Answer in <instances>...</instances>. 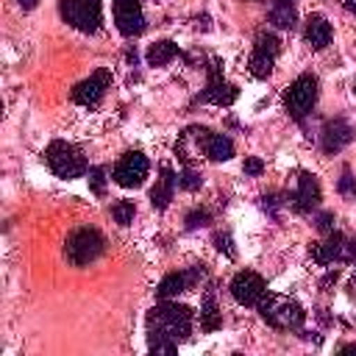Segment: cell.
<instances>
[{"label": "cell", "instance_id": "cell-1", "mask_svg": "<svg viewBox=\"0 0 356 356\" xmlns=\"http://www.w3.org/2000/svg\"><path fill=\"white\" fill-rule=\"evenodd\" d=\"M192 331V309L181 303H159L147 312V348L156 356H172Z\"/></svg>", "mask_w": 356, "mask_h": 356}, {"label": "cell", "instance_id": "cell-2", "mask_svg": "<svg viewBox=\"0 0 356 356\" xmlns=\"http://www.w3.org/2000/svg\"><path fill=\"white\" fill-rule=\"evenodd\" d=\"M259 314L267 325L278 328V331H292V328H300L303 320H306V312L298 300L286 298V295H264L259 300Z\"/></svg>", "mask_w": 356, "mask_h": 356}, {"label": "cell", "instance_id": "cell-3", "mask_svg": "<svg viewBox=\"0 0 356 356\" xmlns=\"http://www.w3.org/2000/svg\"><path fill=\"white\" fill-rule=\"evenodd\" d=\"M106 250V239L97 228H75L64 242V256L72 267H86L100 259Z\"/></svg>", "mask_w": 356, "mask_h": 356}, {"label": "cell", "instance_id": "cell-4", "mask_svg": "<svg viewBox=\"0 0 356 356\" xmlns=\"http://www.w3.org/2000/svg\"><path fill=\"white\" fill-rule=\"evenodd\" d=\"M44 161H47V167H50L58 178H67V181H70V178H81L83 172H89L83 153H81L78 147H72L70 142H61V139H56V142L47 145Z\"/></svg>", "mask_w": 356, "mask_h": 356}, {"label": "cell", "instance_id": "cell-5", "mask_svg": "<svg viewBox=\"0 0 356 356\" xmlns=\"http://www.w3.org/2000/svg\"><path fill=\"white\" fill-rule=\"evenodd\" d=\"M58 11H61L64 22L81 33H95L100 28V19H103L100 0H61Z\"/></svg>", "mask_w": 356, "mask_h": 356}, {"label": "cell", "instance_id": "cell-6", "mask_svg": "<svg viewBox=\"0 0 356 356\" xmlns=\"http://www.w3.org/2000/svg\"><path fill=\"white\" fill-rule=\"evenodd\" d=\"M314 103H317V78L309 72L298 75L289 83V89L284 92V106H286L289 117H295V120H303L314 108Z\"/></svg>", "mask_w": 356, "mask_h": 356}, {"label": "cell", "instance_id": "cell-7", "mask_svg": "<svg viewBox=\"0 0 356 356\" xmlns=\"http://www.w3.org/2000/svg\"><path fill=\"white\" fill-rule=\"evenodd\" d=\"M278 50H281L278 36L270 33V31H259L256 33L253 53H250V61H248L250 75L253 78H270L273 75V67H275V58H278Z\"/></svg>", "mask_w": 356, "mask_h": 356}, {"label": "cell", "instance_id": "cell-8", "mask_svg": "<svg viewBox=\"0 0 356 356\" xmlns=\"http://www.w3.org/2000/svg\"><path fill=\"white\" fill-rule=\"evenodd\" d=\"M309 253H312V259L317 261V264H331V261H356V242L350 239V236H345V234H337V231H331L328 234V239L325 242H314L312 248H309Z\"/></svg>", "mask_w": 356, "mask_h": 356}, {"label": "cell", "instance_id": "cell-9", "mask_svg": "<svg viewBox=\"0 0 356 356\" xmlns=\"http://www.w3.org/2000/svg\"><path fill=\"white\" fill-rule=\"evenodd\" d=\"M147 170H150L147 156L139 153V150H128V153L120 156V161L114 164V172H111V175H114V181H117L120 186H125V189H136V186L145 184Z\"/></svg>", "mask_w": 356, "mask_h": 356}, {"label": "cell", "instance_id": "cell-10", "mask_svg": "<svg viewBox=\"0 0 356 356\" xmlns=\"http://www.w3.org/2000/svg\"><path fill=\"white\" fill-rule=\"evenodd\" d=\"M209 139H211V131L209 128H200V125H189L184 134H178L175 156L184 161V167H192L200 156H206Z\"/></svg>", "mask_w": 356, "mask_h": 356}, {"label": "cell", "instance_id": "cell-11", "mask_svg": "<svg viewBox=\"0 0 356 356\" xmlns=\"http://www.w3.org/2000/svg\"><path fill=\"white\" fill-rule=\"evenodd\" d=\"M231 295L236 303L242 306H259V300L267 295V284L259 273L253 270H242L231 278Z\"/></svg>", "mask_w": 356, "mask_h": 356}, {"label": "cell", "instance_id": "cell-12", "mask_svg": "<svg viewBox=\"0 0 356 356\" xmlns=\"http://www.w3.org/2000/svg\"><path fill=\"white\" fill-rule=\"evenodd\" d=\"M108 83H111V72L103 67V70L92 72L89 78H83L81 83L72 86V100H75L78 106H97L100 97L106 95Z\"/></svg>", "mask_w": 356, "mask_h": 356}, {"label": "cell", "instance_id": "cell-13", "mask_svg": "<svg viewBox=\"0 0 356 356\" xmlns=\"http://www.w3.org/2000/svg\"><path fill=\"white\" fill-rule=\"evenodd\" d=\"M114 22L122 36H139L145 31V14L139 0H114Z\"/></svg>", "mask_w": 356, "mask_h": 356}, {"label": "cell", "instance_id": "cell-14", "mask_svg": "<svg viewBox=\"0 0 356 356\" xmlns=\"http://www.w3.org/2000/svg\"><path fill=\"white\" fill-rule=\"evenodd\" d=\"M239 89L234 83H225L222 75H220V61H211L209 67V83H206V92L197 97L203 103H217V106H231L236 100Z\"/></svg>", "mask_w": 356, "mask_h": 356}, {"label": "cell", "instance_id": "cell-15", "mask_svg": "<svg viewBox=\"0 0 356 356\" xmlns=\"http://www.w3.org/2000/svg\"><path fill=\"white\" fill-rule=\"evenodd\" d=\"M289 203H292V209L298 214H306L320 203V184H317V178L312 172H300L298 175V184H295V192H292Z\"/></svg>", "mask_w": 356, "mask_h": 356}, {"label": "cell", "instance_id": "cell-16", "mask_svg": "<svg viewBox=\"0 0 356 356\" xmlns=\"http://www.w3.org/2000/svg\"><path fill=\"white\" fill-rule=\"evenodd\" d=\"M200 278H203V267H200V264L192 267V270H186V273H170V275L161 278L156 295L164 298V300H170V298L181 295V292H186V289H189L195 281H200Z\"/></svg>", "mask_w": 356, "mask_h": 356}, {"label": "cell", "instance_id": "cell-17", "mask_svg": "<svg viewBox=\"0 0 356 356\" xmlns=\"http://www.w3.org/2000/svg\"><path fill=\"white\" fill-rule=\"evenodd\" d=\"M350 139H353V128L345 122V120H331V122H325V128H323V150L325 153H339L345 145H350Z\"/></svg>", "mask_w": 356, "mask_h": 356}, {"label": "cell", "instance_id": "cell-18", "mask_svg": "<svg viewBox=\"0 0 356 356\" xmlns=\"http://www.w3.org/2000/svg\"><path fill=\"white\" fill-rule=\"evenodd\" d=\"M175 184H178V175H175L170 167H161V172H159V178H156V186L150 189V203H153V209H167V206H170Z\"/></svg>", "mask_w": 356, "mask_h": 356}, {"label": "cell", "instance_id": "cell-19", "mask_svg": "<svg viewBox=\"0 0 356 356\" xmlns=\"http://www.w3.org/2000/svg\"><path fill=\"white\" fill-rule=\"evenodd\" d=\"M303 36H306V42H309L314 50H323V47L331 42V25H328V19L320 17V14L309 17V19H306V28H303Z\"/></svg>", "mask_w": 356, "mask_h": 356}, {"label": "cell", "instance_id": "cell-20", "mask_svg": "<svg viewBox=\"0 0 356 356\" xmlns=\"http://www.w3.org/2000/svg\"><path fill=\"white\" fill-rule=\"evenodd\" d=\"M220 325H222V314H220V309H217L214 292L209 289L206 298H203V303H200V328H203L206 334H211V331H217Z\"/></svg>", "mask_w": 356, "mask_h": 356}, {"label": "cell", "instance_id": "cell-21", "mask_svg": "<svg viewBox=\"0 0 356 356\" xmlns=\"http://www.w3.org/2000/svg\"><path fill=\"white\" fill-rule=\"evenodd\" d=\"M295 19H298L295 0H273V6H270V22L275 28H292Z\"/></svg>", "mask_w": 356, "mask_h": 356}, {"label": "cell", "instance_id": "cell-22", "mask_svg": "<svg viewBox=\"0 0 356 356\" xmlns=\"http://www.w3.org/2000/svg\"><path fill=\"white\" fill-rule=\"evenodd\" d=\"M175 56H178V44L170 42V39H161V42H153V44H150V50H147V64H150V67H164V64H170Z\"/></svg>", "mask_w": 356, "mask_h": 356}, {"label": "cell", "instance_id": "cell-23", "mask_svg": "<svg viewBox=\"0 0 356 356\" xmlns=\"http://www.w3.org/2000/svg\"><path fill=\"white\" fill-rule=\"evenodd\" d=\"M231 156H234V142L225 134H211L206 159H211V161H228Z\"/></svg>", "mask_w": 356, "mask_h": 356}, {"label": "cell", "instance_id": "cell-24", "mask_svg": "<svg viewBox=\"0 0 356 356\" xmlns=\"http://www.w3.org/2000/svg\"><path fill=\"white\" fill-rule=\"evenodd\" d=\"M134 214H136L134 200H117V203L111 206V217H114L120 225H131V222H134Z\"/></svg>", "mask_w": 356, "mask_h": 356}, {"label": "cell", "instance_id": "cell-25", "mask_svg": "<svg viewBox=\"0 0 356 356\" xmlns=\"http://www.w3.org/2000/svg\"><path fill=\"white\" fill-rule=\"evenodd\" d=\"M200 184H203V175H200L195 167H184V170H181V175H178V186H184V189L195 192Z\"/></svg>", "mask_w": 356, "mask_h": 356}, {"label": "cell", "instance_id": "cell-26", "mask_svg": "<svg viewBox=\"0 0 356 356\" xmlns=\"http://www.w3.org/2000/svg\"><path fill=\"white\" fill-rule=\"evenodd\" d=\"M89 189L95 195H103L106 192V170L103 167H92L89 170Z\"/></svg>", "mask_w": 356, "mask_h": 356}, {"label": "cell", "instance_id": "cell-27", "mask_svg": "<svg viewBox=\"0 0 356 356\" xmlns=\"http://www.w3.org/2000/svg\"><path fill=\"white\" fill-rule=\"evenodd\" d=\"M211 220V211L209 209H195L186 214V228H197V225H206Z\"/></svg>", "mask_w": 356, "mask_h": 356}, {"label": "cell", "instance_id": "cell-28", "mask_svg": "<svg viewBox=\"0 0 356 356\" xmlns=\"http://www.w3.org/2000/svg\"><path fill=\"white\" fill-rule=\"evenodd\" d=\"M214 245H217V250H220V253H225L228 259H234V256H236L234 242H231V236H228V234H217V236H214Z\"/></svg>", "mask_w": 356, "mask_h": 356}, {"label": "cell", "instance_id": "cell-29", "mask_svg": "<svg viewBox=\"0 0 356 356\" xmlns=\"http://www.w3.org/2000/svg\"><path fill=\"white\" fill-rule=\"evenodd\" d=\"M245 175H259L261 170H264V161L261 159H256V156H250V159H245Z\"/></svg>", "mask_w": 356, "mask_h": 356}, {"label": "cell", "instance_id": "cell-30", "mask_svg": "<svg viewBox=\"0 0 356 356\" xmlns=\"http://www.w3.org/2000/svg\"><path fill=\"white\" fill-rule=\"evenodd\" d=\"M317 228H320L323 234H331V231H334V214H331V211L320 214V217H317Z\"/></svg>", "mask_w": 356, "mask_h": 356}, {"label": "cell", "instance_id": "cell-31", "mask_svg": "<svg viewBox=\"0 0 356 356\" xmlns=\"http://www.w3.org/2000/svg\"><path fill=\"white\" fill-rule=\"evenodd\" d=\"M36 3H39V0H17V6H19L22 11H31V8L36 6Z\"/></svg>", "mask_w": 356, "mask_h": 356}, {"label": "cell", "instance_id": "cell-32", "mask_svg": "<svg viewBox=\"0 0 356 356\" xmlns=\"http://www.w3.org/2000/svg\"><path fill=\"white\" fill-rule=\"evenodd\" d=\"M342 353H356V342H350V345H345V348H342Z\"/></svg>", "mask_w": 356, "mask_h": 356}, {"label": "cell", "instance_id": "cell-33", "mask_svg": "<svg viewBox=\"0 0 356 356\" xmlns=\"http://www.w3.org/2000/svg\"><path fill=\"white\" fill-rule=\"evenodd\" d=\"M345 8L348 11H356V0H345Z\"/></svg>", "mask_w": 356, "mask_h": 356}, {"label": "cell", "instance_id": "cell-34", "mask_svg": "<svg viewBox=\"0 0 356 356\" xmlns=\"http://www.w3.org/2000/svg\"><path fill=\"white\" fill-rule=\"evenodd\" d=\"M353 92H356V83H353Z\"/></svg>", "mask_w": 356, "mask_h": 356}]
</instances>
